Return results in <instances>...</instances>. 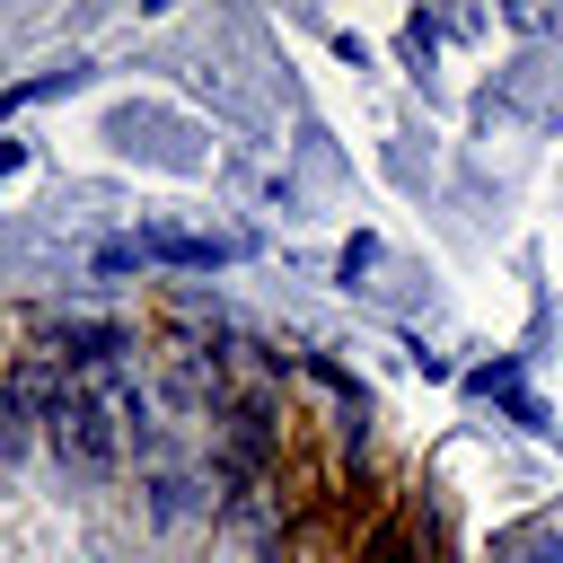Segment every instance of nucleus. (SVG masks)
Returning a JSON list of instances; mask_svg holds the SVG:
<instances>
[{
    "label": "nucleus",
    "instance_id": "nucleus-1",
    "mask_svg": "<svg viewBox=\"0 0 563 563\" xmlns=\"http://www.w3.org/2000/svg\"><path fill=\"white\" fill-rule=\"evenodd\" d=\"M123 255H167V264H229L238 246H229V238H167V229H158V238H132V246H114V264H123Z\"/></svg>",
    "mask_w": 563,
    "mask_h": 563
}]
</instances>
